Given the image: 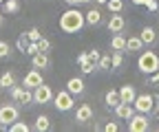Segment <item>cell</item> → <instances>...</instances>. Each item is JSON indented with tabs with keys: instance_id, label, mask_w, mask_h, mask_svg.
Returning a JSON list of instances; mask_svg holds the SVG:
<instances>
[{
	"instance_id": "6da1fadb",
	"label": "cell",
	"mask_w": 159,
	"mask_h": 132,
	"mask_svg": "<svg viewBox=\"0 0 159 132\" xmlns=\"http://www.w3.org/2000/svg\"><path fill=\"white\" fill-rule=\"evenodd\" d=\"M86 24V18L84 13H80L77 9H69L60 15V29L64 33H80Z\"/></svg>"
},
{
	"instance_id": "7a4b0ae2",
	"label": "cell",
	"mask_w": 159,
	"mask_h": 132,
	"mask_svg": "<svg viewBox=\"0 0 159 132\" xmlns=\"http://www.w3.org/2000/svg\"><path fill=\"white\" fill-rule=\"evenodd\" d=\"M137 68L142 73H146V75H152L159 68V57L152 51H144L142 55H139V60H137Z\"/></svg>"
},
{
	"instance_id": "3957f363",
	"label": "cell",
	"mask_w": 159,
	"mask_h": 132,
	"mask_svg": "<svg viewBox=\"0 0 159 132\" xmlns=\"http://www.w3.org/2000/svg\"><path fill=\"white\" fill-rule=\"evenodd\" d=\"M53 106H55L60 112H69V110H73V106H75L73 95H71L66 88L60 90V92H55V95H53Z\"/></svg>"
},
{
	"instance_id": "277c9868",
	"label": "cell",
	"mask_w": 159,
	"mask_h": 132,
	"mask_svg": "<svg viewBox=\"0 0 159 132\" xmlns=\"http://www.w3.org/2000/svg\"><path fill=\"white\" fill-rule=\"evenodd\" d=\"M133 108H135V112H144V115H150L152 108H155V97L150 95V92H142V95H137V97H135Z\"/></svg>"
},
{
	"instance_id": "5b68a950",
	"label": "cell",
	"mask_w": 159,
	"mask_h": 132,
	"mask_svg": "<svg viewBox=\"0 0 159 132\" xmlns=\"http://www.w3.org/2000/svg\"><path fill=\"white\" fill-rule=\"evenodd\" d=\"M9 90H11V99H13L16 104H20V106H29V104H33V92H31V88H25V86H11Z\"/></svg>"
},
{
	"instance_id": "8992f818",
	"label": "cell",
	"mask_w": 159,
	"mask_h": 132,
	"mask_svg": "<svg viewBox=\"0 0 159 132\" xmlns=\"http://www.w3.org/2000/svg\"><path fill=\"white\" fill-rule=\"evenodd\" d=\"M150 128V119L144 112H135V115L128 119V130L130 132H146Z\"/></svg>"
},
{
	"instance_id": "52a82bcc",
	"label": "cell",
	"mask_w": 159,
	"mask_h": 132,
	"mask_svg": "<svg viewBox=\"0 0 159 132\" xmlns=\"http://www.w3.org/2000/svg\"><path fill=\"white\" fill-rule=\"evenodd\" d=\"M18 117H20L18 106H13V104H2L0 106V123L11 126L13 121H18Z\"/></svg>"
},
{
	"instance_id": "ba28073f",
	"label": "cell",
	"mask_w": 159,
	"mask_h": 132,
	"mask_svg": "<svg viewBox=\"0 0 159 132\" xmlns=\"http://www.w3.org/2000/svg\"><path fill=\"white\" fill-rule=\"evenodd\" d=\"M51 101H53V90H51V86L40 84L38 88H33V104L44 106V104H51Z\"/></svg>"
},
{
	"instance_id": "9c48e42d",
	"label": "cell",
	"mask_w": 159,
	"mask_h": 132,
	"mask_svg": "<svg viewBox=\"0 0 159 132\" xmlns=\"http://www.w3.org/2000/svg\"><path fill=\"white\" fill-rule=\"evenodd\" d=\"M40 84H44V79H42V73H40L38 68H33V70H29L27 75H25V79H22V86L25 88H38Z\"/></svg>"
},
{
	"instance_id": "30bf717a",
	"label": "cell",
	"mask_w": 159,
	"mask_h": 132,
	"mask_svg": "<svg viewBox=\"0 0 159 132\" xmlns=\"http://www.w3.org/2000/svg\"><path fill=\"white\" fill-rule=\"evenodd\" d=\"M117 92H119V101H124V104H133V101H135V97H137V90H135V86H133V84L122 86Z\"/></svg>"
},
{
	"instance_id": "8fae6325",
	"label": "cell",
	"mask_w": 159,
	"mask_h": 132,
	"mask_svg": "<svg viewBox=\"0 0 159 132\" xmlns=\"http://www.w3.org/2000/svg\"><path fill=\"white\" fill-rule=\"evenodd\" d=\"M91 119H93V108H91L89 104H82V106L75 110V121L86 123V121H91Z\"/></svg>"
},
{
	"instance_id": "7c38bea8",
	"label": "cell",
	"mask_w": 159,
	"mask_h": 132,
	"mask_svg": "<svg viewBox=\"0 0 159 132\" xmlns=\"http://www.w3.org/2000/svg\"><path fill=\"white\" fill-rule=\"evenodd\" d=\"M124 27H126V20H124L119 13H113L111 20H108V31H111V33H122Z\"/></svg>"
},
{
	"instance_id": "4fadbf2b",
	"label": "cell",
	"mask_w": 159,
	"mask_h": 132,
	"mask_svg": "<svg viewBox=\"0 0 159 132\" xmlns=\"http://www.w3.org/2000/svg\"><path fill=\"white\" fill-rule=\"evenodd\" d=\"M115 115H117L119 119H130V117L135 115V108H133V104H124V101H119V104L115 106Z\"/></svg>"
},
{
	"instance_id": "5bb4252c",
	"label": "cell",
	"mask_w": 159,
	"mask_h": 132,
	"mask_svg": "<svg viewBox=\"0 0 159 132\" xmlns=\"http://www.w3.org/2000/svg\"><path fill=\"white\" fill-rule=\"evenodd\" d=\"M66 90L71 92V95H82L84 92V79L82 77H71L66 82Z\"/></svg>"
},
{
	"instance_id": "9a60e30c",
	"label": "cell",
	"mask_w": 159,
	"mask_h": 132,
	"mask_svg": "<svg viewBox=\"0 0 159 132\" xmlns=\"http://www.w3.org/2000/svg\"><path fill=\"white\" fill-rule=\"evenodd\" d=\"M31 64H33V68H38V70H40V68H49V64H51V62H49V55H47V53L38 51L35 55H31Z\"/></svg>"
},
{
	"instance_id": "2e32d148",
	"label": "cell",
	"mask_w": 159,
	"mask_h": 132,
	"mask_svg": "<svg viewBox=\"0 0 159 132\" xmlns=\"http://www.w3.org/2000/svg\"><path fill=\"white\" fill-rule=\"evenodd\" d=\"M111 49L113 51H126V37L124 35H119V33H115L113 35V40H111Z\"/></svg>"
},
{
	"instance_id": "e0dca14e",
	"label": "cell",
	"mask_w": 159,
	"mask_h": 132,
	"mask_svg": "<svg viewBox=\"0 0 159 132\" xmlns=\"http://www.w3.org/2000/svg\"><path fill=\"white\" fill-rule=\"evenodd\" d=\"M142 46H144V42H142V37L139 35H133V37H126V51H142Z\"/></svg>"
},
{
	"instance_id": "ac0fdd59",
	"label": "cell",
	"mask_w": 159,
	"mask_h": 132,
	"mask_svg": "<svg viewBox=\"0 0 159 132\" xmlns=\"http://www.w3.org/2000/svg\"><path fill=\"white\" fill-rule=\"evenodd\" d=\"M139 37H142V42H144V44H152V42L157 40V33H155L152 27H144V29H142V35H139Z\"/></svg>"
},
{
	"instance_id": "d6986e66",
	"label": "cell",
	"mask_w": 159,
	"mask_h": 132,
	"mask_svg": "<svg viewBox=\"0 0 159 132\" xmlns=\"http://www.w3.org/2000/svg\"><path fill=\"white\" fill-rule=\"evenodd\" d=\"M49 128H51V121H49L47 115H40L35 119V123H33V130H38V132H47Z\"/></svg>"
},
{
	"instance_id": "ffe728a7",
	"label": "cell",
	"mask_w": 159,
	"mask_h": 132,
	"mask_svg": "<svg viewBox=\"0 0 159 132\" xmlns=\"http://www.w3.org/2000/svg\"><path fill=\"white\" fill-rule=\"evenodd\" d=\"M11 86H16V75L11 70H7L0 75V88H11Z\"/></svg>"
},
{
	"instance_id": "44dd1931",
	"label": "cell",
	"mask_w": 159,
	"mask_h": 132,
	"mask_svg": "<svg viewBox=\"0 0 159 132\" xmlns=\"http://www.w3.org/2000/svg\"><path fill=\"white\" fill-rule=\"evenodd\" d=\"M84 18H86V24H91V27H97L99 22H102V13H99L97 9H91L89 13H84Z\"/></svg>"
},
{
	"instance_id": "7402d4cb",
	"label": "cell",
	"mask_w": 159,
	"mask_h": 132,
	"mask_svg": "<svg viewBox=\"0 0 159 132\" xmlns=\"http://www.w3.org/2000/svg\"><path fill=\"white\" fill-rule=\"evenodd\" d=\"M104 101H106V106H108V108H115V106L119 104V92H117L115 88H111L106 95H104Z\"/></svg>"
},
{
	"instance_id": "603a6c76",
	"label": "cell",
	"mask_w": 159,
	"mask_h": 132,
	"mask_svg": "<svg viewBox=\"0 0 159 132\" xmlns=\"http://www.w3.org/2000/svg\"><path fill=\"white\" fill-rule=\"evenodd\" d=\"M20 11V0H5L2 2V13H18Z\"/></svg>"
},
{
	"instance_id": "cb8c5ba5",
	"label": "cell",
	"mask_w": 159,
	"mask_h": 132,
	"mask_svg": "<svg viewBox=\"0 0 159 132\" xmlns=\"http://www.w3.org/2000/svg\"><path fill=\"white\" fill-rule=\"evenodd\" d=\"M29 42H31V40H29V35H27V33H20V37L16 40L18 51H22V53H25V51H27V46H29Z\"/></svg>"
},
{
	"instance_id": "d4e9b609",
	"label": "cell",
	"mask_w": 159,
	"mask_h": 132,
	"mask_svg": "<svg viewBox=\"0 0 159 132\" xmlns=\"http://www.w3.org/2000/svg\"><path fill=\"white\" fill-rule=\"evenodd\" d=\"M106 7H108L113 13H122V9H124V0H108Z\"/></svg>"
},
{
	"instance_id": "484cf974",
	"label": "cell",
	"mask_w": 159,
	"mask_h": 132,
	"mask_svg": "<svg viewBox=\"0 0 159 132\" xmlns=\"http://www.w3.org/2000/svg\"><path fill=\"white\" fill-rule=\"evenodd\" d=\"M11 55V44L7 40H0V60H5Z\"/></svg>"
},
{
	"instance_id": "4316f807",
	"label": "cell",
	"mask_w": 159,
	"mask_h": 132,
	"mask_svg": "<svg viewBox=\"0 0 159 132\" xmlns=\"http://www.w3.org/2000/svg\"><path fill=\"white\" fill-rule=\"evenodd\" d=\"M122 62H124L122 51H115V53L111 55V68H119V66H122Z\"/></svg>"
},
{
	"instance_id": "83f0119b",
	"label": "cell",
	"mask_w": 159,
	"mask_h": 132,
	"mask_svg": "<svg viewBox=\"0 0 159 132\" xmlns=\"http://www.w3.org/2000/svg\"><path fill=\"white\" fill-rule=\"evenodd\" d=\"M9 130H11V132H29L31 128H29L27 123H22V121H13V123L9 126Z\"/></svg>"
},
{
	"instance_id": "f1b7e54d",
	"label": "cell",
	"mask_w": 159,
	"mask_h": 132,
	"mask_svg": "<svg viewBox=\"0 0 159 132\" xmlns=\"http://www.w3.org/2000/svg\"><path fill=\"white\" fill-rule=\"evenodd\" d=\"M97 68H99V70H111V55H102V57H99Z\"/></svg>"
},
{
	"instance_id": "f546056e",
	"label": "cell",
	"mask_w": 159,
	"mask_h": 132,
	"mask_svg": "<svg viewBox=\"0 0 159 132\" xmlns=\"http://www.w3.org/2000/svg\"><path fill=\"white\" fill-rule=\"evenodd\" d=\"M99 57H102V53H99V51H95V49L89 51V62H91L95 68H97V64H99Z\"/></svg>"
},
{
	"instance_id": "4dcf8cb0",
	"label": "cell",
	"mask_w": 159,
	"mask_h": 132,
	"mask_svg": "<svg viewBox=\"0 0 159 132\" xmlns=\"http://www.w3.org/2000/svg\"><path fill=\"white\" fill-rule=\"evenodd\" d=\"M27 35H29V40H31V42H38L40 37H42V33H40V29H35V27H31V29L27 31Z\"/></svg>"
},
{
	"instance_id": "1f68e13d",
	"label": "cell",
	"mask_w": 159,
	"mask_h": 132,
	"mask_svg": "<svg viewBox=\"0 0 159 132\" xmlns=\"http://www.w3.org/2000/svg\"><path fill=\"white\" fill-rule=\"evenodd\" d=\"M38 46H40V51H42V53H49V49H51V42L47 40V37H40V40H38Z\"/></svg>"
},
{
	"instance_id": "d6a6232c",
	"label": "cell",
	"mask_w": 159,
	"mask_h": 132,
	"mask_svg": "<svg viewBox=\"0 0 159 132\" xmlns=\"http://www.w3.org/2000/svg\"><path fill=\"white\" fill-rule=\"evenodd\" d=\"M80 68H82V73H84V75H91V73L95 70V66H93V64H91L89 60H86V62H82V64H80Z\"/></svg>"
},
{
	"instance_id": "836d02e7",
	"label": "cell",
	"mask_w": 159,
	"mask_h": 132,
	"mask_svg": "<svg viewBox=\"0 0 159 132\" xmlns=\"http://www.w3.org/2000/svg\"><path fill=\"white\" fill-rule=\"evenodd\" d=\"M150 119H159V95H155V108L150 112Z\"/></svg>"
},
{
	"instance_id": "e575fe53",
	"label": "cell",
	"mask_w": 159,
	"mask_h": 132,
	"mask_svg": "<svg viewBox=\"0 0 159 132\" xmlns=\"http://www.w3.org/2000/svg\"><path fill=\"white\" fill-rule=\"evenodd\" d=\"M38 51H40L38 42H29V46H27V51H25V53H27V55H35Z\"/></svg>"
},
{
	"instance_id": "d590c367",
	"label": "cell",
	"mask_w": 159,
	"mask_h": 132,
	"mask_svg": "<svg viewBox=\"0 0 159 132\" xmlns=\"http://www.w3.org/2000/svg\"><path fill=\"white\" fill-rule=\"evenodd\" d=\"M148 11H157L159 9V0H146V5H144Z\"/></svg>"
},
{
	"instance_id": "8d00e7d4",
	"label": "cell",
	"mask_w": 159,
	"mask_h": 132,
	"mask_svg": "<svg viewBox=\"0 0 159 132\" xmlns=\"http://www.w3.org/2000/svg\"><path fill=\"white\" fill-rule=\"evenodd\" d=\"M104 130H106V132H117L119 126H117V121H108V123L104 126Z\"/></svg>"
},
{
	"instance_id": "74e56055",
	"label": "cell",
	"mask_w": 159,
	"mask_h": 132,
	"mask_svg": "<svg viewBox=\"0 0 159 132\" xmlns=\"http://www.w3.org/2000/svg\"><path fill=\"white\" fill-rule=\"evenodd\" d=\"M150 84H159V68L150 75Z\"/></svg>"
},
{
	"instance_id": "f35d334b",
	"label": "cell",
	"mask_w": 159,
	"mask_h": 132,
	"mask_svg": "<svg viewBox=\"0 0 159 132\" xmlns=\"http://www.w3.org/2000/svg\"><path fill=\"white\" fill-rule=\"evenodd\" d=\"M66 5H71V7H75V5H82V0H64Z\"/></svg>"
},
{
	"instance_id": "ab89813d",
	"label": "cell",
	"mask_w": 159,
	"mask_h": 132,
	"mask_svg": "<svg viewBox=\"0 0 159 132\" xmlns=\"http://www.w3.org/2000/svg\"><path fill=\"white\" fill-rule=\"evenodd\" d=\"M133 5H146V0H133Z\"/></svg>"
},
{
	"instance_id": "60d3db41",
	"label": "cell",
	"mask_w": 159,
	"mask_h": 132,
	"mask_svg": "<svg viewBox=\"0 0 159 132\" xmlns=\"http://www.w3.org/2000/svg\"><path fill=\"white\" fill-rule=\"evenodd\" d=\"M2 20H5V15H2V11H0V27H2Z\"/></svg>"
},
{
	"instance_id": "b9f144b4",
	"label": "cell",
	"mask_w": 159,
	"mask_h": 132,
	"mask_svg": "<svg viewBox=\"0 0 159 132\" xmlns=\"http://www.w3.org/2000/svg\"><path fill=\"white\" fill-rule=\"evenodd\" d=\"M108 2V0H97V5H106Z\"/></svg>"
},
{
	"instance_id": "7bdbcfd3",
	"label": "cell",
	"mask_w": 159,
	"mask_h": 132,
	"mask_svg": "<svg viewBox=\"0 0 159 132\" xmlns=\"http://www.w3.org/2000/svg\"><path fill=\"white\" fill-rule=\"evenodd\" d=\"M86 2H91V0H82V5H86Z\"/></svg>"
},
{
	"instance_id": "ee69618b",
	"label": "cell",
	"mask_w": 159,
	"mask_h": 132,
	"mask_svg": "<svg viewBox=\"0 0 159 132\" xmlns=\"http://www.w3.org/2000/svg\"><path fill=\"white\" fill-rule=\"evenodd\" d=\"M2 2H5V0H0V5H2Z\"/></svg>"
},
{
	"instance_id": "f6af8a7d",
	"label": "cell",
	"mask_w": 159,
	"mask_h": 132,
	"mask_svg": "<svg viewBox=\"0 0 159 132\" xmlns=\"http://www.w3.org/2000/svg\"><path fill=\"white\" fill-rule=\"evenodd\" d=\"M0 106H2V104H0Z\"/></svg>"
}]
</instances>
